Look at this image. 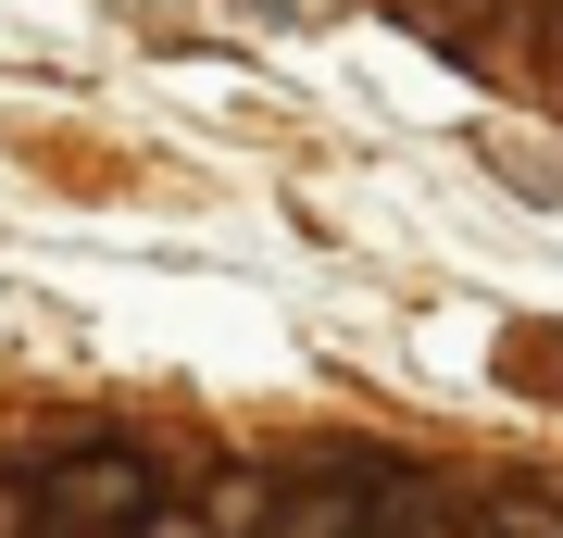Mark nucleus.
<instances>
[{"instance_id":"4","label":"nucleus","mask_w":563,"mask_h":538,"mask_svg":"<svg viewBox=\"0 0 563 538\" xmlns=\"http://www.w3.org/2000/svg\"><path fill=\"white\" fill-rule=\"evenodd\" d=\"M239 13H276V25H313V13H339V0H239Z\"/></svg>"},{"instance_id":"5","label":"nucleus","mask_w":563,"mask_h":538,"mask_svg":"<svg viewBox=\"0 0 563 538\" xmlns=\"http://www.w3.org/2000/svg\"><path fill=\"white\" fill-rule=\"evenodd\" d=\"M139 538H213V526H201V514H151Z\"/></svg>"},{"instance_id":"1","label":"nucleus","mask_w":563,"mask_h":538,"mask_svg":"<svg viewBox=\"0 0 563 538\" xmlns=\"http://www.w3.org/2000/svg\"><path fill=\"white\" fill-rule=\"evenodd\" d=\"M51 514H63V526H151V476H139L125 451L51 463Z\"/></svg>"},{"instance_id":"2","label":"nucleus","mask_w":563,"mask_h":538,"mask_svg":"<svg viewBox=\"0 0 563 538\" xmlns=\"http://www.w3.org/2000/svg\"><path fill=\"white\" fill-rule=\"evenodd\" d=\"M463 538H563V501H539V488H501Z\"/></svg>"},{"instance_id":"3","label":"nucleus","mask_w":563,"mask_h":538,"mask_svg":"<svg viewBox=\"0 0 563 538\" xmlns=\"http://www.w3.org/2000/svg\"><path fill=\"white\" fill-rule=\"evenodd\" d=\"M514 376L526 388H563V326H526V339H514Z\"/></svg>"}]
</instances>
